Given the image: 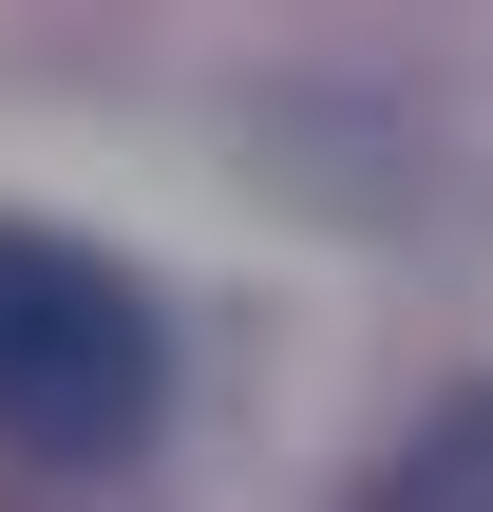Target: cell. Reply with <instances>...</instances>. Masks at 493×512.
Wrapping results in <instances>:
<instances>
[{
    "label": "cell",
    "mask_w": 493,
    "mask_h": 512,
    "mask_svg": "<svg viewBox=\"0 0 493 512\" xmlns=\"http://www.w3.org/2000/svg\"><path fill=\"white\" fill-rule=\"evenodd\" d=\"M152 304L76 247H19L0 228V437L19 456H133L152 437Z\"/></svg>",
    "instance_id": "1"
},
{
    "label": "cell",
    "mask_w": 493,
    "mask_h": 512,
    "mask_svg": "<svg viewBox=\"0 0 493 512\" xmlns=\"http://www.w3.org/2000/svg\"><path fill=\"white\" fill-rule=\"evenodd\" d=\"M361 512H493V380H475V399H437V418L380 456V494H361Z\"/></svg>",
    "instance_id": "2"
}]
</instances>
